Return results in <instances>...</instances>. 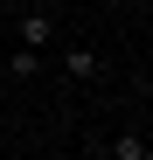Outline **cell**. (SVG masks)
Returning a JSON list of instances; mask_svg holds the SVG:
<instances>
[{
  "mask_svg": "<svg viewBox=\"0 0 153 160\" xmlns=\"http://www.w3.org/2000/svg\"><path fill=\"white\" fill-rule=\"evenodd\" d=\"M42 42H56V14H21V49H35V56H42Z\"/></svg>",
  "mask_w": 153,
  "mask_h": 160,
  "instance_id": "1",
  "label": "cell"
},
{
  "mask_svg": "<svg viewBox=\"0 0 153 160\" xmlns=\"http://www.w3.org/2000/svg\"><path fill=\"white\" fill-rule=\"evenodd\" d=\"M63 70L76 77V84H84V77H97L105 63H97V49H63Z\"/></svg>",
  "mask_w": 153,
  "mask_h": 160,
  "instance_id": "2",
  "label": "cell"
},
{
  "mask_svg": "<svg viewBox=\"0 0 153 160\" xmlns=\"http://www.w3.org/2000/svg\"><path fill=\"white\" fill-rule=\"evenodd\" d=\"M111 160H153V146L139 139V132H118V139H111Z\"/></svg>",
  "mask_w": 153,
  "mask_h": 160,
  "instance_id": "3",
  "label": "cell"
},
{
  "mask_svg": "<svg viewBox=\"0 0 153 160\" xmlns=\"http://www.w3.org/2000/svg\"><path fill=\"white\" fill-rule=\"evenodd\" d=\"M7 70H14V77H42V56H35V49H14Z\"/></svg>",
  "mask_w": 153,
  "mask_h": 160,
  "instance_id": "4",
  "label": "cell"
}]
</instances>
